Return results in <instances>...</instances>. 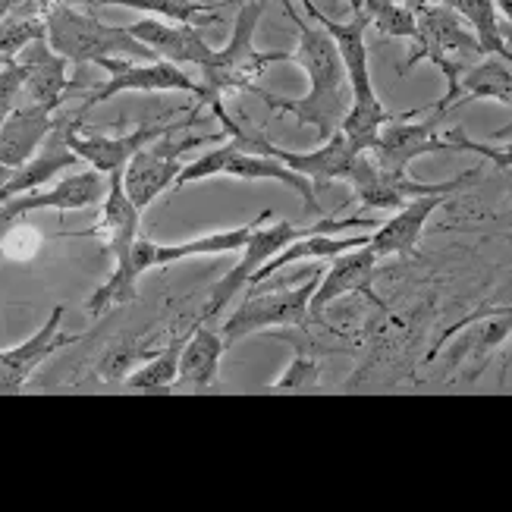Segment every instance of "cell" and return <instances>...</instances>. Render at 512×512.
I'll use <instances>...</instances> for the list:
<instances>
[{
	"label": "cell",
	"mask_w": 512,
	"mask_h": 512,
	"mask_svg": "<svg viewBox=\"0 0 512 512\" xmlns=\"http://www.w3.org/2000/svg\"><path fill=\"white\" fill-rule=\"evenodd\" d=\"M286 16L293 19V26L299 29V48L289 54V60L302 66V73L308 76V95L302 98H280L255 88V98H261L277 114H293L302 126H311L318 132V139H330L340 129L343 117L349 114L352 104V88L346 66L340 60L337 44L330 41V35L318 26L315 19H305L293 0H280Z\"/></svg>",
	"instance_id": "obj_1"
},
{
	"label": "cell",
	"mask_w": 512,
	"mask_h": 512,
	"mask_svg": "<svg viewBox=\"0 0 512 512\" xmlns=\"http://www.w3.org/2000/svg\"><path fill=\"white\" fill-rule=\"evenodd\" d=\"M472 57H484L481 54V44L472 35V29L465 26V22L447 4H440V0H431V4L418 7L415 10L412 54H409L406 63L396 66V73H409V70H415L421 60H431L437 70H440L443 82H447V92H443V98L434 107H418V110H412V117H421V114H428L434 120L447 117L450 95H453L459 76L469 70V60Z\"/></svg>",
	"instance_id": "obj_2"
},
{
	"label": "cell",
	"mask_w": 512,
	"mask_h": 512,
	"mask_svg": "<svg viewBox=\"0 0 512 512\" xmlns=\"http://www.w3.org/2000/svg\"><path fill=\"white\" fill-rule=\"evenodd\" d=\"M437 126L440 120L434 117L421 123H415L412 114L390 117L381 126V132H377V142L368 154L377 167H384L390 173H409V164L418 161L421 154H481V158L494 161L500 170L512 167L509 145L494 148V145L475 142L462 126H453V129H437Z\"/></svg>",
	"instance_id": "obj_3"
},
{
	"label": "cell",
	"mask_w": 512,
	"mask_h": 512,
	"mask_svg": "<svg viewBox=\"0 0 512 512\" xmlns=\"http://www.w3.org/2000/svg\"><path fill=\"white\" fill-rule=\"evenodd\" d=\"M271 0H242V7L233 19V35L220 51L211 54V60L202 66V101L198 104H224L227 95L236 92H255V79L271 63H289V54L283 51H258L255 32L258 22Z\"/></svg>",
	"instance_id": "obj_4"
},
{
	"label": "cell",
	"mask_w": 512,
	"mask_h": 512,
	"mask_svg": "<svg viewBox=\"0 0 512 512\" xmlns=\"http://www.w3.org/2000/svg\"><path fill=\"white\" fill-rule=\"evenodd\" d=\"M377 224L371 217H337V214H321L315 224L311 227H296V224H286V220H280V224H274V227H255L252 230V236L246 239V246H242L239 252V261L230 267V274H224L220 277L214 286H211V293H208V308L198 315L195 321H208V318H214V315H220L242 289L249 286V280H252V274L258 271V267L264 264V261H271L280 249H286L289 242L293 239H302V236H308V233H340V230H374Z\"/></svg>",
	"instance_id": "obj_5"
},
{
	"label": "cell",
	"mask_w": 512,
	"mask_h": 512,
	"mask_svg": "<svg viewBox=\"0 0 512 512\" xmlns=\"http://www.w3.org/2000/svg\"><path fill=\"white\" fill-rule=\"evenodd\" d=\"M44 41L73 66H88L98 57H129L151 60L154 54L136 41L126 26H107L92 10L76 7H48L44 10Z\"/></svg>",
	"instance_id": "obj_6"
},
{
	"label": "cell",
	"mask_w": 512,
	"mask_h": 512,
	"mask_svg": "<svg viewBox=\"0 0 512 512\" xmlns=\"http://www.w3.org/2000/svg\"><path fill=\"white\" fill-rule=\"evenodd\" d=\"M205 104H195L192 114H186V120L164 132L161 139L148 142L142 151H136L129 158V164L123 167V186H126V195L132 198V205L139 211H145L154 198L164 195L167 189H173L176 176L183 170V158L195 148H205L217 139V132H198V136H180L183 129H192L202 117Z\"/></svg>",
	"instance_id": "obj_7"
},
{
	"label": "cell",
	"mask_w": 512,
	"mask_h": 512,
	"mask_svg": "<svg viewBox=\"0 0 512 512\" xmlns=\"http://www.w3.org/2000/svg\"><path fill=\"white\" fill-rule=\"evenodd\" d=\"M211 176H233V180H246V183H283L289 189H296L305 198V205L318 217L324 214L318 205L315 186H311L302 173L289 170L286 164H280L277 158H271V154H264V151L242 148V142L236 136H227L224 145L208 148L205 154H198L195 161L183 164L173 186L183 189V186L198 183V180H211Z\"/></svg>",
	"instance_id": "obj_8"
},
{
	"label": "cell",
	"mask_w": 512,
	"mask_h": 512,
	"mask_svg": "<svg viewBox=\"0 0 512 512\" xmlns=\"http://www.w3.org/2000/svg\"><path fill=\"white\" fill-rule=\"evenodd\" d=\"M478 176H481V167H472V170H462L459 176H453V180L418 183L409 173H390L384 167H377L371 154L362 151V154H355V164L349 170L346 183L352 186L355 198H359L365 208L390 211V208H403L406 202L421 198V195H456L465 186H472Z\"/></svg>",
	"instance_id": "obj_9"
},
{
	"label": "cell",
	"mask_w": 512,
	"mask_h": 512,
	"mask_svg": "<svg viewBox=\"0 0 512 512\" xmlns=\"http://www.w3.org/2000/svg\"><path fill=\"white\" fill-rule=\"evenodd\" d=\"M95 66L107 73V82H101L95 92L79 98V114L85 117L88 110L98 107L101 101L123 95V92H183L195 95L202 101V85L183 73V66L167 63V60H129V57H98Z\"/></svg>",
	"instance_id": "obj_10"
},
{
	"label": "cell",
	"mask_w": 512,
	"mask_h": 512,
	"mask_svg": "<svg viewBox=\"0 0 512 512\" xmlns=\"http://www.w3.org/2000/svg\"><path fill=\"white\" fill-rule=\"evenodd\" d=\"M324 271L311 274V280L283 286V289H264V293H249L242 305L220 327V337L227 346L239 343L242 337L271 330V327H305L311 321L308 315V299L315 293V286Z\"/></svg>",
	"instance_id": "obj_11"
},
{
	"label": "cell",
	"mask_w": 512,
	"mask_h": 512,
	"mask_svg": "<svg viewBox=\"0 0 512 512\" xmlns=\"http://www.w3.org/2000/svg\"><path fill=\"white\" fill-rule=\"evenodd\" d=\"M302 4L305 16L315 19L318 26L330 35V41L337 44L340 60L346 66V76H349V88H352V104L355 110H381V98L374 92V82H371V66H368V44H365V32L371 29V19L365 10L352 7V19L337 22L330 19L324 10H318L315 0H296Z\"/></svg>",
	"instance_id": "obj_12"
},
{
	"label": "cell",
	"mask_w": 512,
	"mask_h": 512,
	"mask_svg": "<svg viewBox=\"0 0 512 512\" xmlns=\"http://www.w3.org/2000/svg\"><path fill=\"white\" fill-rule=\"evenodd\" d=\"M82 114L76 110V114L66 120V142H70V148L79 154V161H85L92 170H98L101 176L114 173V170H123L129 164V158L136 151H142L148 142L161 139L164 132L176 129L180 123H142L136 129L123 132V136H101V132H82Z\"/></svg>",
	"instance_id": "obj_13"
},
{
	"label": "cell",
	"mask_w": 512,
	"mask_h": 512,
	"mask_svg": "<svg viewBox=\"0 0 512 512\" xmlns=\"http://www.w3.org/2000/svg\"><path fill=\"white\" fill-rule=\"evenodd\" d=\"M63 315L66 308L54 305L51 318L44 321L26 343H19L13 349H0V396H19L29 387V377L44 365L54 352L73 346L79 340V333H63Z\"/></svg>",
	"instance_id": "obj_14"
},
{
	"label": "cell",
	"mask_w": 512,
	"mask_h": 512,
	"mask_svg": "<svg viewBox=\"0 0 512 512\" xmlns=\"http://www.w3.org/2000/svg\"><path fill=\"white\" fill-rule=\"evenodd\" d=\"M104 198V176L98 170H82L73 176H63L54 183V189L44 192H22L7 202H0V233H7L13 224L26 220L32 211H76L88 208Z\"/></svg>",
	"instance_id": "obj_15"
},
{
	"label": "cell",
	"mask_w": 512,
	"mask_h": 512,
	"mask_svg": "<svg viewBox=\"0 0 512 512\" xmlns=\"http://www.w3.org/2000/svg\"><path fill=\"white\" fill-rule=\"evenodd\" d=\"M377 258L368 246H359V249H349L337 258H330V267L321 274L315 293L308 299V315L311 321H321L324 311L343 299V296H368L371 302H377V296L371 293L374 286V277H377Z\"/></svg>",
	"instance_id": "obj_16"
},
{
	"label": "cell",
	"mask_w": 512,
	"mask_h": 512,
	"mask_svg": "<svg viewBox=\"0 0 512 512\" xmlns=\"http://www.w3.org/2000/svg\"><path fill=\"white\" fill-rule=\"evenodd\" d=\"M126 32L136 41H142L158 60H167L176 66H198V70H202L214 54V48L205 41V35L198 32V26H183V22L148 16L126 26Z\"/></svg>",
	"instance_id": "obj_17"
},
{
	"label": "cell",
	"mask_w": 512,
	"mask_h": 512,
	"mask_svg": "<svg viewBox=\"0 0 512 512\" xmlns=\"http://www.w3.org/2000/svg\"><path fill=\"white\" fill-rule=\"evenodd\" d=\"M22 70V101L38 104L44 110H57L66 104V88H70V76H66V60L51 51V44L38 38L19 51L16 57Z\"/></svg>",
	"instance_id": "obj_18"
},
{
	"label": "cell",
	"mask_w": 512,
	"mask_h": 512,
	"mask_svg": "<svg viewBox=\"0 0 512 512\" xmlns=\"http://www.w3.org/2000/svg\"><path fill=\"white\" fill-rule=\"evenodd\" d=\"M447 202H450V195H421V198H412V202H406L403 208H399L384 227L381 224L374 227V233L368 239V249L377 258H409V255H415L421 230H425L431 214L437 208H443Z\"/></svg>",
	"instance_id": "obj_19"
},
{
	"label": "cell",
	"mask_w": 512,
	"mask_h": 512,
	"mask_svg": "<svg viewBox=\"0 0 512 512\" xmlns=\"http://www.w3.org/2000/svg\"><path fill=\"white\" fill-rule=\"evenodd\" d=\"M66 120L70 117H57L51 136L41 142V148L26 164L10 173V180L0 186V202H7V198L22 195V192H35L38 186L57 180L63 170L79 164V154L70 148V142H66Z\"/></svg>",
	"instance_id": "obj_20"
},
{
	"label": "cell",
	"mask_w": 512,
	"mask_h": 512,
	"mask_svg": "<svg viewBox=\"0 0 512 512\" xmlns=\"http://www.w3.org/2000/svg\"><path fill=\"white\" fill-rule=\"evenodd\" d=\"M101 202L104 205H101L98 227L95 230H85L82 236H98L101 239V249L117 261L120 255H126L132 249V242L142 236L139 233L142 211L132 205V198L126 195L123 170L107 173V192H104Z\"/></svg>",
	"instance_id": "obj_21"
},
{
	"label": "cell",
	"mask_w": 512,
	"mask_h": 512,
	"mask_svg": "<svg viewBox=\"0 0 512 512\" xmlns=\"http://www.w3.org/2000/svg\"><path fill=\"white\" fill-rule=\"evenodd\" d=\"M54 123H57V114H51V110L29 104V101L16 104L7 114V120L0 123V164L10 170L26 164L41 148V142L51 136Z\"/></svg>",
	"instance_id": "obj_22"
},
{
	"label": "cell",
	"mask_w": 512,
	"mask_h": 512,
	"mask_svg": "<svg viewBox=\"0 0 512 512\" xmlns=\"http://www.w3.org/2000/svg\"><path fill=\"white\" fill-rule=\"evenodd\" d=\"M227 343L220 333L208 330L205 321H195L189 327V337L180 352V374H176L173 390H189V393H205L217 384L220 359H224Z\"/></svg>",
	"instance_id": "obj_23"
},
{
	"label": "cell",
	"mask_w": 512,
	"mask_h": 512,
	"mask_svg": "<svg viewBox=\"0 0 512 512\" xmlns=\"http://www.w3.org/2000/svg\"><path fill=\"white\" fill-rule=\"evenodd\" d=\"M481 98L509 107V101H512V73H509V60L506 57L484 54V60L478 66H469V70L459 76L456 88H453L447 114L453 107L472 104V101H481Z\"/></svg>",
	"instance_id": "obj_24"
},
{
	"label": "cell",
	"mask_w": 512,
	"mask_h": 512,
	"mask_svg": "<svg viewBox=\"0 0 512 512\" xmlns=\"http://www.w3.org/2000/svg\"><path fill=\"white\" fill-rule=\"evenodd\" d=\"M186 337H189V330H180L164 349L154 352L142 368L129 371L120 381L123 390H129V393H173L176 374H180V352H183Z\"/></svg>",
	"instance_id": "obj_25"
},
{
	"label": "cell",
	"mask_w": 512,
	"mask_h": 512,
	"mask_svg": "<svg viewBox=\"0 0 512 512\" xmlns=\"http://www.w3.org/2000/svg\"><path fill=\"white\" fill-rule=\"evenodd\" d=\"M447 4L481 44V54H494L509 60V29H503L494 0H440Z\"/></svg>",
	"instance_id": "obj_26"
},
{
	"label": "cell",
	"mask_w": 512,
	"mask_h": 512,
	"mask_svg": "<svg viewBox=\"0 0 512 512\" xmlns=\"http://www.w3.org/2000/svg\"><path fill=\"white\" fill-rule=\"evenodd\" d=\"M98 7H129V10H145L151 16H161L167 22H183V26H195L198 19L217 22L214 7L205 0H95Z\"/></svg>",
	"instance_id": "obj_27"
},
{
	"label": "cell",
	"mask_w": 512,
	"mask_h": 512,
	"mask_svg": "<svg viewBox=\"0 0 512 512\" xmlns=\"http://www.w3.org/2000/svg\"><path fill=\"white\" fill-rule=\"evenodd\" d=\"M44 38V10L38 4L22 7L0 19V60L13 63L26 44Z\"/></svg>",
	"instance_id": "obj_28"
},
{
	"label": "cell",
	"mask_w": 512,
	"mask_h": 512,
	"mask_svg": "<svg viewBox=\"0 0 512 512\" xmlns=\"http://www.w3.org/2000/svg\"><path fill=\"white\" fill-rule=\"evenodd\" d=\"M283 340L293 343V362L280 374V381H274L267 387V393H302V390H315L321 381V362L318 355L311 352V346L302 337H289V333H280Z\"/></svg>",
	"instance_id": "obj_29"
},
{
	"label": "cell",
	"mask_w": 512,
	"mask_h": 512,
	"mask_svg": "<svg viewBox=\"0 0 512 512\" xmlns=\"http://www.w3.org/2000/svg\"><path fill=\"white\" fill-rule=\"evenodd\" d=\"M151 349H145L142 343H117L110 346L104 355H101V365H98V381L101 384H120L123 377L132 371L139 359H151Z\"/></svg>",
	"instance_id": "obj_30"
},
{
	"label": "cell",
	"mask_w": 512,
	"mask_h": 512,
	"mask_svg": "<svg viewBox=\"0 0 512 512\" xmlns=\"http://www.w3.org/2000/svg\"><path fill=\"white\" fill-rule=\"evenodd\" d=\"M41 246V236L35 227L29 224H13L7 233H0V255H7V258H32Z\"/></svg>",
	"instance_id": "obj_31"
},
{
	"label": "cell",
	"mask_w": 512,
	"mask_h": 512,
	"mask_svg": "<svg viewBox=\"0 0 512 512\" xmlns=\"http://www.w3.org/2000/svg\"><path fill=\"white\" fill-rule=\"evenodd\" d=\"M22 104V70H19V63H7V66H0V123L7 120V114Z\"/></svg>",
	"instance_id": "obj_32"
},
{
	"label": "cell",
	"mask_w": 512,
	"mask_h": 512,
	"mask_svg": "<svg viewBox=\"0 0 512 512\" xmlns=\"http://www.w3.org/2000/svg\"><path fill=\"white\" fill-rule=\"evenodd\" d=\"M35 4L41 7V10H48V7H76V10H98V4L95 0H35Z\"/></svg>",
	"instance_id": "obj_33"
},
{
	"label": "cell",
	"mask_w": 512,
	"mask_h": 512,
	"mask_svg": "<svg viewBox=\"0 0 512 512\" xmlns=\"http://www.w3.org/2000/svg\"><path fill=\"white\" fill-rule=\"evenodd\" d=\"M29 4H35V0H0V19L22 10V7H29Z\"/></svg>",
	"instance_id": "obj_34"
},
{
	"label": "cell",
	"mask_w": 512,
	"mask_h": 512,
	"mask_svg": "<svg viewBox=\"0 0 512 512\" xmlns=\"http://www.w3.org/2000/svg\"><path fill=\"white\" fill-rule=\"evenodd\" d=\"M494 7H497V13L506 16V22H509V16H512V0H494Z\"/></svg>",
	"instance_id": "obj_35"
},
{
	"label": "cell",
	"mask_w": 512,
	"mask_h": 512,
	"mask_svg": "<svg viewBox=\"0 0 512 512\" xmlns=\"http://www.w3.org/2000/svg\"><path fill=\"white\" fill-rule=\"evenodd\" d=\"M403 4H406L409 10H418V7H425V4H431V0H403Z\"/></svg>",
	"instance_id": "obj_36"
},
{
	"label": "cell",
	"mask_w": 512,
	"mask_h": 512,
	"mask_svg": "<svg viewBox=\"0 0 512 512\" xmlns=\"http://www.w3.org/2000/svg\"><path fill=\"white\" fill-rule=\"evenodd\" d=\"M10 173H13L10 167H4V164H0V186H4V183L10 180Z\"/></svg>",
	"instance_id": "obj_37"
}]
</instances>
